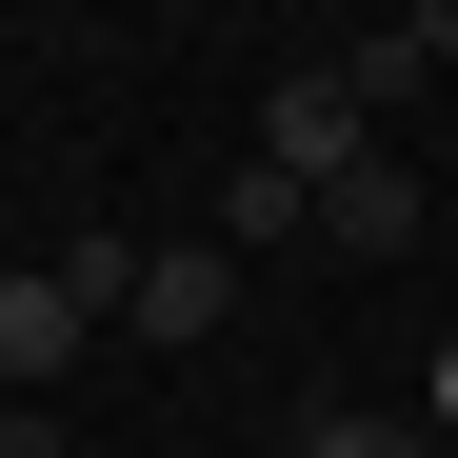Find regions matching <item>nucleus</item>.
<instances>
[{
  "label": "nucleus",
  "mask_w": 458,
  "mask_h": 458,
  "mask_svg": "<svg viewBox=\"0 0 458 458\" xmlns=\"http://www.w3.org/2000/svg\"><path fill=\"white\" fill-rule=\"evenodd\" d=\"M438 438H458V339H438Z\"/></svg>",
  "instance_id": "nucleus-8"
},
{
  "label": "nucleus",
  "mask_w": 458,
  "mask_h": 458,
  "mask_svg": "<svg viewBox=\"0 0 458 458\" xmlns=\"http://www.w3.org/2000/svg\"><path fill=\"white\" fill-rule=\"evenodd\" d=\"M120 319L160 339V359L219 339V319H240V240H140V299H120Z\"/></svg>",
  "instance_id": "nucleus-3"
},
{
  "label": "nucleus",
  "mask_w": 458,
  "mask_h": 458,
  "mask_svg": "<svg viewBox=\"0 0 458 458\" xmlns=\"http://www.w3.org/2000/svg\"><path fill=\"white\" fill-rule=\"evenodd\" d=\"M259 458H299V419H279V438H259Z\"/></svg>",
  "instance_id": "nucleus-9"
},
{
  "label": "nucleus",
  "mask_w": 458,
  "mask_h": 458,
  "mask_svg": "<svg viewBox=\"0 0 458 458\" xmlns=\"http://www.w3.org/2000/svg\"><path fill=\"white\" fill-rule=\"evenodd\" d=\"M319 240H339V259H399V240H419V160H339V180H319Z\"/></svg>",
  "instance_id": "nucleus-4"
},
{
  "label": "nucleus",
  "mask_w": 458,
  "mask_h": 458,
  "mask_svg": "<svg viewBox=\"0 0 458 458\" xmlns=\"http://www.w3.org/2000/svg\"><path fill=\"white\" fill-rule=\"evenodd\" d=\"M299 458H438V438H419V419H339V399H319V419H299Z\"/></svg>",
  "instance_id": "nucleus-6"
},
{
  "label": "nucleus",
  "mask_w": 458,
  "mask_h": 458,
  "mask_svg": "<svg viewBox=\"0 0 458 458\" xmlns=\"http://www.w3.org/2000/svg\"><path fill=\"white\" fill-rule=\"evenodd\" d=\"M279 240H319V199H299L279 160H240V259H279Z\"/></svg>",
  "instance_id": "nucleus-5"
},
{
  "label": "nucleus",
  "mask_w": 458,
  "mask_h": 458,
  "mask_svg": "<svg viewBox=\"0 0 458 458\" xmlns=\"http://www.w3.org/2000/svg\"><path fill=\"white\" fill-rule=\"evenodd\" d=\"M259 160L319 199L339 160H378V100H359V60H299V81H259Z\"/></svg>",
  "instance_id": "nucleus-1"
},
{
  "label": "nucleus",
  "mask_w": 458,
  "mask_h": 458,
  "mask_svg": "<svg viewBox=\"0 0 458 458\" xmlns=\"http://www.w3.org/2000/svg\"><path fill=\"white\" fill-rule=\"evenodd\" d=\"M81 339H100V299H81V259H21V279H0V399H40V378L81 359Z\"/></svg>",
  "instance_id": "nucleus-2"
},
{
  "label": "nucleus",
  "mask_w": 458,
  "mask_h": 458,
  "mask_svg": "<svg viewBox=\"0 0 458 458\" xmlns=\"http://www.w3.org/2000/svg\"><path fill=\"white\" fill-rule=\"evenodd\" d=\"M399 40H419V60H458V0H399Z\"/></svg>",
  "instance_id": "nucleus-7"
}]
</instances>
